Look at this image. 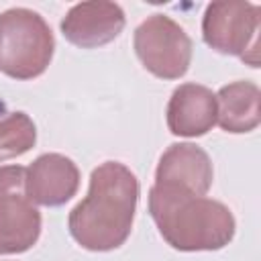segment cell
Returning a JSON list of instances; mask_svg holds the SVG:
<instances>
[{"label":"cell","mask_w":261,"mask_h":261,"mask_svg":"<svg viewBox=\"0 0 261 261\" xmlns=\"http://www.w3.org/2000/svg\"><path fill=\"white\" fill-rule=\"evenodd\" d=\"M55 39L47 20L31 8L0 14V71L12 80L39 77L51 63Z\"/></svg>","instance_id":"cell-3"},{"label":"cell","mask_w":261,"mask_h":261,"mask_svg":"<svg viewBox=\"0 0 261 261\" xmlns=\"http://www.w3.org/2000/svg\"><path fill=\"white\" fill-rule=\"evenodd\" d=\"M35 143H37V126L27 112L14 110L0 116V161L31 151Z\"/></svg>","instance_id":"cell-12"},{"label":"cell","mask_w":261,"mask_h":261,"mask_svg":"<svg viewBox=\"0 0 261 261\" xmlns=\"http://www.w3.org/2000/svg\"><path fill=\"white\" fill-rule=\"evenodd\" d=\"M137 202V175L120 161H104L90 173L88 196L69 212V234L82 249L114 251L130 237Z\"/></svg>","instance_id":"cell-1"},{"label":"cell","mask_w":261,"mask_h":261,"mask_svg":"<svg viewBox=\"0 0 261 261\" xmlns=\"http://www.w3.org/2000/svg\"><path fill=\"white\" fill-rule=\"evenodd\" d=\"M214 169L208 153L194 143H173L163 151L155 169V186L186 190L206 196L212 186Z\"/></svg>","instance_id":"cell-9"},{"label":"cell","mask_w":261,"mask_h":261,"mask_svg":"<svg viewBox=\"0 0 261 261\" xmlns=\"http://www.w3.org/2000/svg\"><path fill=\"white\" fill-rule=\"evenodd\" d=\"M261 92L255 82L239 80L222 86L216 94V122L232 135L251 133L261 122Z\"/></svg>","instance_id":"cell-11"},{"label":"cell","mask_w":261,"mask_h":261,"mask_svg":"<svg viewBox=\"0 0 261 261\" xmlns=\"http://www.w3.org/2000/svg\"><path fill=\"white\" fill-rule=\"evenodd\" d=\"M149 214L163 241L184 253L224 249L237 230L222 202L167 186L153 184L149 190Z\"/></svg>","instance_id":"cell-2"},{"label":"cell","mask_w":261,"mask_h":261,"mask_svg":"<svg viewBox=\"0 0 261 261\" xmlns=\"http://www.w3.org/2000/svg\"><path fill=\"white\" fill-rule=\"evenodd\" d=\"M165 118L171 135L202 137L216 124V94L202 84H181L171 92Z\"/></svg>","instance_id":"cell-10"},{"label":"cell","mask_w":261,"mask_h":261,"mask_svg":"<svg viewBox=\"0 0 261 261\" xmlns=\"http://www.w3.org/2000/svg\"><path fill=\"white\" fill-rule=\"evenodd\" d=\"M133 47L147 71L161 80H179L192 63V39L165 14L147 16L133 37Z\"/></svg>","instance_id":"cell-5"},{"label":"cell","mask_w":261,"mask_h":261,"mask_svg":"<svg viewBox=\"0 0 261 261\" xmlns=\"http://www.w3.org/2000/svg\"><path fill=\"white\" fill-rule=\"evenodd\" d=\"M259 6L243 0H218L206 6L202 39L222 55H237L259 67Z\"/></svg>","instance_id":"cell-4"},{"label":"cell","mask_w":261,"mask_h":261,"mask_svg":"<svg viewBox=\"0 0 261 261\" xmlns=\"http://www.w3.org/2000/svg\"><path fill=\"white\" fill-rule=\"evenodd\" d=\"M22 165L0 167V255L24 253L41 237V212L24 190Z\"/></svg>","instance_id":"cell-6"},{"label":"cell","mask_w":261,"mask_h":261,"mask_svg":"<svg viewBox=\"0 0 261 261\" xmlns=\"http://www.w3.org/2000/svg\"><path fill=\"white\" fill-rule=\"evenodd\" d=\"M126 16L116 2L92 0L73 4L63 20L61 35L80 49H96L114 41L124 29Z\"/></svg>","instance_id":"cell-7"},{"label":"cell","mask_w":261,"mask_h":261,"mask_svg":"<svg viewBox=\"0 0 261 261\" xmlns=\"http://www.w3.org/2000/svg\"><path fill=\"white\" fill-rule=\"evenodd\" d=\"M80 188L77 165L61 153H43L29 167L24 175L27 196L41 206H63Z\"/></svg>","instance_id":"cell-8"}]
</instances>
